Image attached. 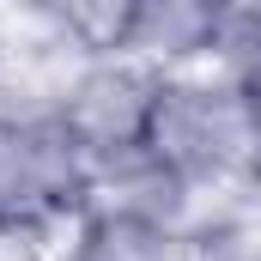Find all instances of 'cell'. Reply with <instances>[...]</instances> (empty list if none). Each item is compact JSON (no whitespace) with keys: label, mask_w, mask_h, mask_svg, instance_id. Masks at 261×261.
Segmentation results:
<instances>
[{"label":"cell","mask_w":261,"mask_h":261,"mask_svg":"<svg viewBox=\"0 0 261 261\" xmlns=\"http://www.w3.org/2000/svg\"><path fill=\"white\" fill-rule=\"evenodd\" d=\"M91 158L55 110L0 116V237H43L85 213Z\"/></svg>","instance_id":"2"},{"label":"cell","mask_w":261,"mask_h":261,"mask_svg":"<svg viewBox=\"0 0 261 261\" xmlns=\"http://www.w3.org/2000/svg\"><path fill=\"white\" fill-rule=\"evenodd\" d=\"M152 97H158V73L140 67L134 55H79L55 85V122H61L85 158H110L146 146L152 122Z\"/></svg>","instance_id":"3"},{"label":"cell","mask_w":261,"mask_h":261,"mask_svg":"<svg viewBox=\"0 0 261 261\" xmlns=\"http://www.w3.org/2000/svg\"><path fill=\"white\" fill-rule=\"evenodd\" d=\"M219 18L225 0H134V24L122 55H134L140 67L164 73H195L213 67L219 55Z\"/></svg>","instance_id":"4"},{"label":"cell","mask_w":261,"mask_h":261,"mask_svg":"<svg viewBox=\"0 0 261 261\" xmlns=\"http://www.w3.org/2000/svg\"><path fill=\"white\" fill-rule=\"evenodd\" d=\"M146 146L189 176L195 189H249L261 182V110L243 79L225 67L164 73L152 97Z\"/></svg>","instance_id":"1"},{"label":"cell","mask_w":261,"mask_h":261,"mask_svg":"<svg viewBox=\"0 0 261 261\" xmlns=\"http://www.w3.org/2000/svg\"><path fill=\"white\" fill-rule=\"evenodd\" d=\"M213 67H225L231 79H249L261 67V0H225Z\"/></svg>","instance_id":"5"}]
</instances>
